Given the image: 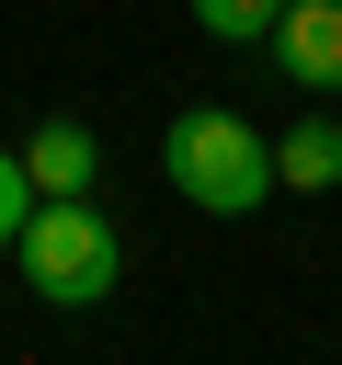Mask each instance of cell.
Segmentation results:
<instances>
[{
    "label": "cell",
    "instance_id": "6da1fadb",
    "mask_svg": "<svg viewBox=\"0 0 342 365\" xmlns=\"http://www.w3.org/2000/svg\"><path fill=\"white\" fill-rule=\"evenodd\" d=\"M160 182L194 205V217H262L274 205V137H251L239 114L217 103H182L160 125Z\"/></svg>",
    "mask_w": 342,
    "mask_h": 365
},
{
    "label": "cell",
    "instance_id": "7a4b0ae2",
    "mask_svg": "<svg viewBox=\"0 0 342 365\" xmlns=\"http://www.w3.org/2000/svg\"><path fill=\"white\" fill-rule=\"evenodd\" d=\"M11 251H23V285H34L46 308H91V297H114V274H125V240H114V217H103L91 194H34L23 228H11Z\"/></svg>",
    "mask_w": 342,
    "mask_h": 365
},
{
    "label": "cell",
    "instance_id": "3957f363",
    "mask_svg": "<svg viewBox=\"0 0 342 365\" xmlns=\"http://www.w3.org/2000/svg\"><path fill=\"white\" fill-rule=\"evenodd\" d=\"M262 57H274L296 91L342 103V0H285V11L262 23Z\"/></svg>",
    "mask_w": 342,
    "mask_h": 365
},
{
    "label": "cell",
    "instance_id": "277c9868",
    "mask_svg": "<svg viewBox=\"0 0 342 365\" xmlns=\"http://www.w3.org/2000/svg\"><path fill=\"white\" fill-rule=\"evenodd\" d=\"M23 182H34V194H91V182H103V137H91L80 114H34V125H23Z\"/></svg>",
    "mask_w": 342,
    "mask_h": 365
},
{
    "label": "cell",
    "instance_id": "5b68a950",
    "mask_svg": "<svg viewBox=\"0 0 342 365\" xmlns=\"http://www.w3.org/2000/svg\"><path fill=\"white\" fill-rule=\"evenodd\" d=\"M274 194H342V125L331 114H296L274 137Z\"/></svg>",
    "mask_w": 342,
    "mask_h": 365
},
{
    "label": "cell",
    "instance_id": "8992f818",
    "mask_svg": "<svg viewBox=\"0 0 342 365\" xmlns=\"http://www.w3.org/2000/svg\"><path fill=\"white\" fill-rule=\"evenodd\" d=\"M285 0H194V23L217 34V46H262V23H274Z\"/></svg>",
    "mask_w": 342,
    "mask_h": 365
},
{
    "label": "cell",
    "instance_id": "52a82bcc",
    "mask_svg": "<svg viewBox=\"0 0 342 365\" xmlns=\"http://www.w3.org/2000/svg\"><path fill=\"white\" fill-rule=\"evenodd\" d=\"M23 205H34V182H23V148H0V251H11V228H23Z\"/></svg>",
    "mask_w": 342,
    "mask_h": 365
}]
</instances>
